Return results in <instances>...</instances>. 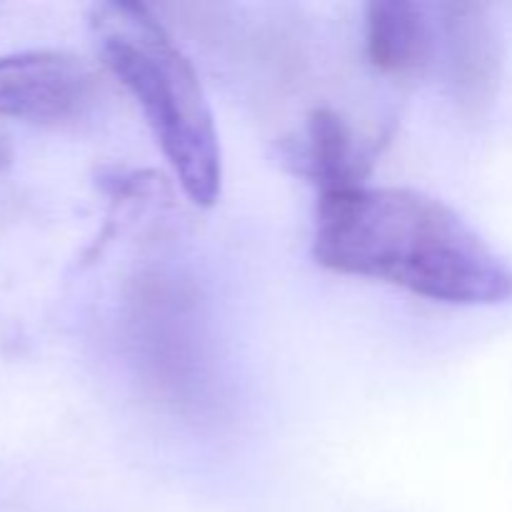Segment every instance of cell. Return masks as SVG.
<instances>
[{"label":"cell","instance_id":"cell-5","mask_svg":"<svg viewBox=\"0 0 512 512\" xmlns=\"http://www.w3.org/2000/svg\"><path fill=\"white\" fill-rule=\"evenodd\" d=\"M438 23L430 10L408 0H375L365 8L370 63L388 75H415L438 53Z\"/></svg>","mask_w":512,"mask_h":512},{"label":"cell","instance_id":"cell-7","mask_svg":"<svg viewBox=\"0 0 512 512\" xmlns=\"http://www.w3.org/2000/svg\"><path fill=\"white\" fill-rule=\"evenodd\" d=\"M10 160H13V150H10L8 138H5V135L0 133V170L8 168Z\"/></svg>","mask_w":512,"mask_h":512},{"label":"cell","instance_id":"cell-1","mask_svg":"<svg viewBox=\"0 0 512 512\" xmlns=\"http://www.w3.org/2000/svg\"><path fill=\"white\" fill-rule=\"evenodd\" d=\"M313 253L320 265L450 305L512 300V265L453 208L408 188L320 195Z\"/></svg>","mask_w":512,"mask_h":512},{"label":"cell","instance_id":"cell-3","mask_svg":"<svg viewBox=\"0 0 512 512\" xmlns=\"http://www.w3.org/2000/svg\"><path fill=\"white\" fill-rule=\"evenodd\" d=\"M95 95V78L80 58L58 50H25L0 58V115L28 123L78 118Z\"/></svg>","mask_w":512,"mask_h":512},{"label":"cell","instance_id":"cell-2","mask_svg":"<svg viewBox=\"0 0 512 512\" xmlns=\"http://www.w3.org/2000/svg\"><path fill=\"white\" fill-rule=\"evenodd\" d=\"M88 23L100 58L140 105L190 203L198 208L218 203L223 188L218 130L188 55L140 3H98Z\"/></svg>","mask_w":512,"mask_h":512},{"label":"cell","instance_id":"cell-6","mask_svg":"<svg viewBox=\"0 0 512 512\" xmlns=\"http://www.w3.org/2000/svg\"><path fill=\"white\" fill-rule=\"evenodd\" d=\"M288 160L300 175L318 185L323 195L363 185L370 155L355 138L353 128L335 110L320 108L308 115L305 133L290 148Z\"/></svg>","mask_w":512,"mask_h":512},{"label":"cell","instance_id":"cell-4","mask_svg":"<svg viewBox=\"0 0 512 512\" xmlns=\"http://www.w3.org/2000/svg\"><path fill=\"white\" fill-rule=\"evenodd\" d=\"M438 35L455 103L470 115L485 113L503 75V48L488 10L475 3L443 5Z\"/></svg>","mask_w":512,"mask_h":512}]
</instances>
